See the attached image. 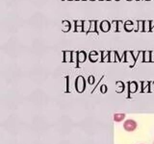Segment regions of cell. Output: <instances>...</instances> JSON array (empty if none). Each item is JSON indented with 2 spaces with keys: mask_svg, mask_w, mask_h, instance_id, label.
I'll return each mask as SVG.
<instances>
[{
  "mask_svg": "<svg viewBox=\"0 0 154 144\" xmlns=\"http://www.w3.org/2000/svg\"><path fill=\"white\" fill-rule=\"evenodd\" d=\"M87 55L84 51H80L78 53V62H77V67H78V63L79 62H84L86 60Z\"/></svg>",
  "mask_w": 154,
  "mask_h": 144,
  "instance_id": "cell-7",
  "label": "cell"
},
{
  "mask_svg": "<svg viewBox=\"0 0 154 144\" xmlns=\"http://www.w3.org/2000/svg\"><path fill=\"white\" fill-rule=\"evenodd\" d=\"M89 58H90V60H91V62H96V60H98V54H97V52L92 51V52H91V53H90Z\"/></svg>",
  "mask_w": 154,
  "mask_h": 144,
  "instance_id": "cell-9",
  "label": "cell"
},
{
  "mask_svg": "<svg viewBox=\"0 0 154 144\" xmlns=\"http://www.w3.org/2000/svg\"><path fill=\"white\" fill-rule=\"evenodd\" d=\"M70 22L67 21V20H64L62 22V30L64 32H67L70 31Z\"/></svg>",
  "mask_w": 154,
  "mask_h": 144,
  "instance_id": "cell-8",
  "label": "cell"
},
{
  "mask_svg": "<svg viewBox=\"0 0 154 144\" xmlns=\"http://www.w3.org/2000/svg\"><path fill=\"white\" fill-rule=\"evenodd\" d=\"M117 1H119V0H117Z\"/></svg>",
  "mask_w": 154,
  "mask_h": 144,
  "instance_id": "cell-24",
  "label": "cell"
},
{
  "mask_svg": "<svg viewBox=\"0 0 154 144\" xmlns=\"http://www.w3.org/2000/svg\"><path fill=\"white\" fill-rule=\"evenodd\" d=\"M124 29H125V31H127V32L133 31V29H135L134 28V23L131 21V20H127V21L124 23Z\"/></svg>",
  "mask_w": 154,
  "mask_h": 144,
  "instance_id": "cell-4",
  "label": "cell"
},
{
  "mask_svg": "<svg viewBox=\"0 0 154 144\" xmlns=\"http://www.w3.org/2000/svg\"><path fill=\"white\" fill-rule=\"evenodd\" d=\"M125 118V113H115L114 114V121L115 122H121Z\"/></svg>",
  "mask_w": 154,
  "mask_h": 144,
  "instance_id": "cell-6",
  "label": "cell"
},
{
  "mask_svg": "<svg viewBox=\"0 0 154 144\" xmlns=\"http://www.w3.org/2000/svg\"><path fill=\"white\" fill-rule=\"evenodd\" d=\"M72 60V52L70 51H65L64 53V62H68Z\"/></svg>",
  "mask_w": 154,
  "mask_h": 144,
  "instance_id": "cell-5",
  "label": "cell"
},
{
  "mask_svg": "<svg viewBox=\"0 0 154 144\" xmlns=\"http://www.w3.org/2000/svg\"><path fill=\"white\" fill-rule=\"evenodd\" d=\"M111 28L114 29L115 31H117V28H118V21H113L112 22V24H111Z\"/></svg>",
  "mask_w": 154,
  "mask_h": 144,
  "instance_id": "cell-18",
  "label": "cell"
},
{
  "mask_svg": "<svg viewBox=\"0 0 154 144\" xmlns=\"http://www.w3.org/2000/svg\"><path fill=\"white\" fill-rule=\"evenodd\" d=\"M75 88L78 92H82L86 88V85H85V79L83 76H79L77 77L76 79V84H75Z\"/></svg>",
  "mask_w": 154,
  "mask_h": 144,
  "instance_id": "cell-2",
  "label": "cell"
},
{
  "mask_svg": "<svg viewBox=\"0 0 154 144\" xmlns=\"http://www.w3.org/2000/svg\"><path fill=\"white\" fill-rule=\"evenodd\" d=\"M137 122L133 119H127L123 122V129L126 132H134L137 129Z\"/></svg>",
  "mask_w": 154,
  "mask_h": 144,
  "instance_id": "cell-1",
  "label": "cell"
},
{
  "mask_svg": "<svg viewBox=\"0 0 154 144\" xmlns=\"http://www.w3.org/2000/svg\"><path fill=\"white\" fill-rule=\"evenodd\" d=\"M150 30H151V28H150V21L149 20L144 21V32H149Z\"/></svg>",
  "mask_w": 154,
  "mask_h": 144,
  "instance_id": "cell-12",
  "label": "cell"
},
{
  "mask_svg": "<svg viewBox=\"0 0 154 144\" xmlns=\"http://www.w3.org/2000/svg\"><path fill=\"white\" fill-rule=\"evenodd\" d=\"M89 83L91 84V85H93V84L95 83V77H93V76H90L89 77Z\"/></svg>",
  "mask_w": 154,
  "mask_h": 144,
  "instance_id": "cell-20",
  "label": "cell"
},
{
  "mask_svg": "<svg viewBox=\"0 0 154 144\" xmlns=\"http://www.w3.org/2000/svg\"><path fill=\"white\" fill-rule=\"evenodd\" d=\"M100 90H101L102 93H106V91H107V86H106V85H102Z\"/></svg>",
  "mask_w": 154,
  "mask_h": 144,
  "instance_id": "cell-19",
  "label": "cell"
},
{
  "mask_svg": "<svg viewBox=\"0 0 154 144\" xmlns=\"http://www.w3.org/2000/svg\"><path fill=\"white\" fill-rule=\"evenodd\" d=\"M90 28H91V21H89V20H86V21H84V24H83V32L89 33Z\"/></svg>",
  "mask_w": 154,
  "mask_h": 144,
  "instance_id": "cell-11",
  "label": "cell"
},
{
  "mask_svg": "<svg viewBox=\"0 0 154 144\" xmlns=\"http://www.w3.org/2000/svg\"><path fill=\"white\" fill-rule=\"evenodd\" d=\"M150 56H151V52L149 51L144 52V62H150Z\"/></svg>",
  "mask_w": 154,
  "mask_h": 144,
  "instance_id": "cell-13",
  "label": "cell"
},
{
  "mask_svg": "<svg viewBox=\"0 0 154 144\" xmlns=\"http://www.w3.org/2000/svg\"><path fill=\"white\" fill-rule=\"evenodd\" d=\"M150 60L151 62H154V51L151 52V56H150Z\"/></svg>",
  "mask_w": 154,
  "mask_h": 144,
  "instance_id": "cell-21",
  "label": "cell"
},
{
  "mask_svg": "<svg viewBox=\"0 0 154 144\" xmlns=\"http://www.w3.org/2000/svg\"><path fill=\"white\" fill-rule=\"evenodd\" d=\"M96 26H97V22L95 21V20H93V21H91V28H90V32H95V33L98 34V31L97 29H96Z\"/></svg>",
  "mask_w": 154,
  "mask_h": 144,
  "instance_id": "cell-10",
  "label": "cell"
},
{
  "mask_svg": "<svg viewBox=\"0 0 154 144\" xmlns=\"http://www.w3.org/2000/svg\"><path fill=\"white\" fill-rule=\"evenodd\" d=\"M125 59H126V62H130V60H134V57L131 52H125Z\"/></svg>",
  "mask_w": 154,
  "mask_h": 144,
  "instance_id": "cell-14",
  "label": "cell"
},
{
  "mask_svg": "<svg viewBox=\"0 0 154 144\" xmlns=\"http://www.w3.org/2000/svg\"><path fill=\"white\" fill-rule=\"evenodd\" d=\"M138 22V29L139 31H144V21L142 20H139Z\"/></svg>",
  "mask_w": 154,
  "mask_h": 144,
  "instance_id": "cell-17",
  "label": "cell"
},
{
  "mask_svg": "<svg viewBox=\"0 0 154 144\" xmlns=\"http://www.w3.org/2000/svg\"><path fill=\"white\" fill-rule=\"evenodd\" d=\"M124 28V23L121 21V20H119L118 21V28H117V32H121L122 29Z\"/></svg>",
  "mask_w": 154,
  "mask_h": 144,
  "instance_id": "cell-16",
  "label": "cell"
},
{
  "mask_svg": "<svg viewBox=\"0 0 154 144\" xmlns=\"http://www.w3.org/2000/svg\"><path fill=\"white\" fill-rule=\"evenodd\" d=\"M153 144H154V141H153Z\"/></svg>",
  "mask_w": 154,
  "mask_h": 144,
  "instance_id": "cell-25",
  "label": "cell"
},
{
  "mask_svg": "<svg viewBox=\"0 0 154 144\" xmlns=\"http://www.w3.org/2000/svg\"><path fill=\"white\" fill-rule=\"evenodd\" d=\"M100 28H101L102 32H105V33H106V32H109L111 29L110 22L107 21V20H103V21L100 23Z\"/></svg>",
  "mask_w": 154,
  "mask_h": 144,
  "instance_id": "cell-3",
  "label": "cell"
},
{
  "mask_svg": "<svg viewBox=\"0 0 154 144\" xmlns=\"http://www.w3.org/2000/svg\"><path fill=\"white\" fill-rule=\"evenodd\" d=\"M91 1H95V0H91Z\"/></svg>",
  "mask_w": 154,
  "mask_h": 144,
  "instance_id": "cell-22",
  "label": "cell"
},
{
  "mask_svg": "<svg viewBox=\"0 0 154 144\" xmlns=\"http://www.w3.org/2000/svg\"><path fill=\"white\" fill-rule=\"evenodd\" d=\"M137 83L136 82H131L130 83V86H129V89H130V91H132V92H135L137 90Z\"/></svg>",
  "mask_w": 154,
  "mask_h": 144,
  "instance_id": "cell-15",
  "label": "cell"
},
{
  "mask_svg": "<svg viewBox=\"0 0 154 144\" xmlns=\"http://www.w3.org/2000/svg\"><path fill=\"white\" fill-rule=\"evenodd\" d=\"M127 1H131V0H127Z\"/></svg>",
  "mask_w": 154,
  "mask_h": 144,
  "instance_id": "cell-23",
  "label": "cell"
},
{
  "mask_svg": "<svg viewBox=\"0 0 154 144\" xmlns=\"http://www.w3.org/2000/svg\"><path fill=\"white\" fill-rule=\"evenodd\" d=\"M138 1H139V0H138Z\"/></svg>",
  "mask_w": 154,
  "mask_h": 144,
  "instance_id": "cell-26",
  "label": "cell"
}]
</instances>
